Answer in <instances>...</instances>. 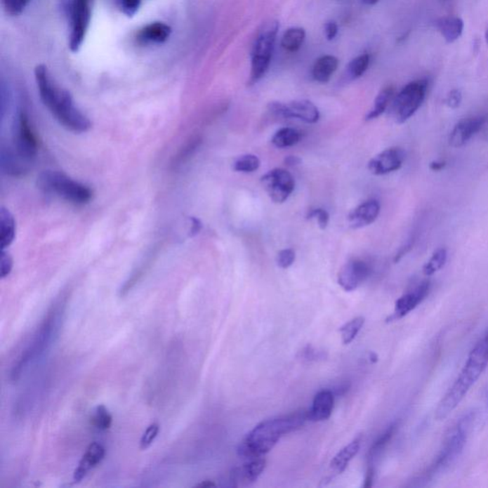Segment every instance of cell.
<instances>
[{
	"label": "cell",
	"instance_id": "7402d4cb",
	"mask_svg": "<svg viewBox=\"0 0 488 488\" xmlns=\"http://www.w3.org/2000/svg\"><path fill=\"white\" fill-rule=\"evenodd\" d=\"M361 438L355 439L353 442L343 447L333 458L331 463H330V474L328 479L332 480L335 476L343 473L345 470L352 459L358 454L360 447H361Z\"/></svg>",
	"mask_w": 488,
	"mask_h": 488
},
{
	"label": "cell",
	"instance_id": "f6af8a7d",
	"mask_svg": "<svg viewBox=\"0 0 488 488\" xmlns=\"http://www.w3.org/2000/svg\"><path fill=\"white\" fill-rule=\"evenodd\" d=\"M284 162L288 166H296V165L301 164V159L298 157L289 156L285 159Z\"/></svg>",
	"mask_w": 488,
	"mask_h": 488
},
{
	"label": "cell",
	"instance_id": "ee69618b",
	"mask_svg": "<svg viewBox=\"0 0 488 488\" xmlns=\"http://www.w3.org/2000/svg\"><path fill=\"white\" fill-rule=\"evenodd\" d=\"M303 357L306 360H315L321 358V355L318 354V352H317L316 350H313V349H312L310 346H308V348H306L305 350H303Z\"/></svg>",
	"mask_w": 488,
	"mask_h": 488
},
{
	"label": "cell",
	"instance_id": "52a82bcc",
	"mask_svg": "<svg viewBox=\"0 0 488 488\" xmlns=\"http://www.w3.org/2000/svg\"><path fill=\"white\" fill-rule=\"evenodd\" d=\"M94 0H66V10L70 23L69 48L77 53L84 44L92 20Z\"/></svg>",
	"mask_w": 488,
	"mask_h": 488
},
{
	"label": "cell",
	"instance_id": "d4e9b609",
	"mask_svg": "<svg viewBox=\"0 0 488 488\" xmlns=\"http://www.w3.org/2000/svg\"><path fill=\"white\" fill-rule=\"evenodd\" d=\"M15 237V220L14 216L7 208L0 209V242L1 249L9 247Z\"/></svg>",
	"mask_w": 488,
	"mask_h": 488
},
{
	"label": "cell",
	"instance_id": "bcb514c9",
	"mask_svg": "<svg viewBox=\"0 0 488 488\" xmlns=\"http://www.w3.org/2000/svg\"><path fill=\"white\" fill-rule=\"evenodd\" d=\"M193 220V223H192L191 233L192 235H196L199 233V231H201L202 223L201 221L197 220V218H193V220Z\"/></svg>",
	"mask_w": 488,
	"mask_h": 488
},
{
	"label": "cell",
	"instance_id": "277c9868",
	"mask_svg": "<svg viewBox=\"0 0 488 488\" xmlns=\"http://www.w3.org/2000/svg\"><path fill=\"white\" fill-rule=\"evenodd\" d=\"M37 180L39 187L45 193L55 194L72 204L84 205L93 199L91 188L58 171H44Z\"/></svg>",
	"mask_w": 488,
	"mask_h": 488
},
{
	"label": "cell",
	"instance_id": "7dc6e473",
	"mask_svg": "<svg viewBox=\"0 0 488 488\" xmlns=\"http://www.w3.org/2000/svg\"><path fill=\"white\" fill-rule=\"evenodd\" d=\"M445 166V162L434 161L430 164V169L433 171H440Z\"/></svg>",
	"mask_w": 488,
	"mask_h": 488
},
{
	"label": "cell",
	"instance_id": "f35d334b",
	"mask_svg": "<svg viewBox=\"0 0 488 488\" xmlns=\"http://www.w3.org/2000/svg\"><path fill=\"white\" fill-rule=\"evenodd\" d=\"M296 253L292 249H284L277 256V263L282 269L289 268L295 263Z\"/></svg>",
	"mask_w": 488,
	"mask_h": 488
},
{
	"label": "cell",
	"instance_id": "5bb4252c",
	"mask_svg": "<svg viewBox=\"0 0 488 488\" xmlns=\"http://www.w3.org/2000/svg\"><path fill=\"white\" fill-rule=\"evenodd\" d=\"M487 117L478 116L461 119L450 133L449 144L454 148L463 147L477 133H479L487 122Z\"/></svg>",
	"mask_w": 488,
	"mask_h": 488
},
{
	"label": "cell",
	"instance_id": "c3c4849f",
	"mask_svg": "<svg viewBox=\"0 0 488 488\" xmlns=\"http://www.w3.org/2000/svg\"><path fill=\"white\" fill-rule=\"evenodd\" d=\"M216 484L214 482H211V481H204L201 482V484H197L196 487H202V488H209V487H215Z\"/></svg>",
	"mask_w": 488,
	"mask_h": 488
},
{
	"label": "cell",
	"instance_id": "60d3db41",
	"mask_svg": "<svg viewBox=\"0 0 488 488\" xmlns=\"http://www.w3.org/2000/svg\"><path fill=\"white\" fill-rule=\"evenodd\" d=\"M13 265H14V263H13L12 257L9 253L5 251V249H2L1 257H0V277L1 279H5L9 276L12 272Z\"/></svg>",
	"mask_w": 488,
	"mask_h": 488
},
{
	"label": "cell",
	"instance_id": "ba28073f",
	"mask_svg": "<svg viewBox=\"0 0 488 488\" xmlns=\"http://www.w3.org/2000/svg\"><path fill=\"white\" fill-rule=\"evenodd\" d=\"M428 81L418 79L405 85L393 98L391 114L397 124H404L420 109L425 100Z\"/></svg>",
	"mask_w": 488,
	"mask_h": 488
},
{
	"label": "cell",
	"instance_id": "8d00e7d4",
	"mask_svg": "<svg viewBox=\"0 0 488 488\" xmlns=\"http://www.w3.org/2000/svg\"><path fill=\"white\" fill-rule=\"evenodd\" d=\"M159 426L157 425V423H152L151 426H149L148 428L146 429L145 432H144L143 437H141L140 439V445L141 449H147V448L150 447L152 444H153L154 439H156L157 435H159Z\"/></svg>",
	"mask_w": 488,
	"mask_h": 488
},
{
	"label": "cell",
	"instance_id": "f907efd6",
	"mask_svg": "<svg viewBox=\"0 0 488 488\" xmlns=\"http://www.w3.org/2000/svg\"><path fill=\"white\" fill-rule=\"evenodd\" d=\"M484 37H485V41H487V44L488 45V25L487 27V30H485Z\"/></svg>",
	"mask_w": 488,
	"mask_h": 488
},
{
	"label": "cell",
	"instance_id": "4fadbf2b",
	"mask_svg": "<svg viewBox=\"0 0 488 488\" xmlns=\"http://www.w3.org/2000/svg\"><path fill=\"white\" fill-rule=\"evenodd\" d=\"M370 275V268L362 260H351L341 269L338 282L345 291L351 292L364 284Z\"/></svg>",
	"mask_w": 488,
	"mask_h": 488
},
{
	"label": "cell",
	"instance_id": "d6a6232c",
	"mask_svg": "<svg viewBox=\"0 0 488 488\" xmlns=\"http://www.w3.org/2000/svg\"><path fill=\"white\" fill-rule=\"evenodd\" d=\"M396 428V423H393V425L389 426V428L386 429L385 433L381 435L380 438L373 444L371 448L369 449V458H368L369 459L370 463H372L375 458H377V456L380 455L381 452L385 449V447L388 445V442H390L392 437H393Z\"/></svg>",
	"mask_w": 488,
	"mask_h": 488
},
{
	"label": "cell",
	"instance_id": "e0dca14e",
	"mask_svg": "<svg viewBox=\"0 0 488 488\" xmlns=\"http://www.w3.org/2000/svg\"><path fill=\"white\" fill-rule=\"evenodd\" d=\"M381 212L380 202L376 199H369V201L360 204L358 207L355 208L348 216V223L350 227L354 229H360L370 225L377 220Z\"/></svg>",
	"mask_w": 488,
	"mask_h": 488
},
{
	"label": "cell",
	"instance_id": "ac0fdd59",
	"mask_svg": "<svg viewBox=\"0 0 488 488\" xmlns=\"http://www.w3.org/2000/svg\"><path fill=\"white\" fill-rule=\"evenodd\" d=\"M105 457V448L100 442H92L82 456L79 466L74 473V481L81 482L93 468L101 463Z\"/></svg>",
	"mask_w": 488,
	"mask_h": 488
},
{
	"label": "cell",
	"instance_id": "484cf974",
	"mask_svg": "<svg viewBox=\"0 0 488 488\" xmlns=\"http://www.w3.org/2000/svg\"><path fill=\"white\" fill-rule=\"evenodd\" d=\"M393 87L386 86L383 88V89L378 93L377 97H376L374 106H373L371 110L368 112L367 117H365V119H367V121H373V119H378V117L385 113L391 100H393Z\"/></svg>",
	"mask_w": 488,
	"mask_h": 488
},
{
	"label": "cell",
	"instance_id": "4316f807",
	"mask_svg": "<svg viewBox=\"0 0 488 488\" xmlns=\"http://www.w3.org/2000/svg\"><path fill=\"white\" fill-rule=\"evenodd\" d=\"M306 33L303 28H290L282 37L281 44L287 52L295 53L301 49L305 41Z\"/></svg>",
	"mask_w": 488,
	"mask_h": 488
},
{
	"label": "cell",
	"instance_id": "d6986e66",
	"mask_svg": "<svg viewBox=\"0 0 488 488\" xmlns=\"http://www.w3.org/2000/svg\"><path fill=\"white\" fill-rule=\"evenodd\" d=\"M172 34V28L168 24L157 21L143 26L137 33V41L143 45L162 44L166 42Z\"/></svg>",
	"mask_w": 488,
	"mask_h": 488
},
{
	"label": "cell",
	"instance_id": "e575fe53",
	"mask_svg": "<svg viewBox=\"0 0 488 488\" xmlns=\"http://www.w3.org/2000/svg\"><path fill=\"white\" fill-rule=\"evenodd\" d=\"M201 143L202 138L199 137L192 138L191 140H189L188 143L185 144V146L178 152V156L176 157L174 166H180V165L188 161L189 157L196 152L197 149L201 145Z\"/></svg>",
	"mask_w": 488,
	"mask_h": 488
},
{
	"label": "cell",
	"instance_id": "5b68a950",
	"mask_svg": "<svg viewBox=\"0 0 488 488\" xmlns=\"http://www.w3.org/2000/svg\"><path fill=\"white\" fill-rule=\"evenodd\" d=\"M279 29L278 21H270L258 33L252 51L249 85L257 84L268 72Z\"/></svg>",
	"mask_w": 488,
	"mask_h": 488
},
{
	"label": "cell",
	"instance_id": "30bf717a",
	"mask_svg": "<svg viewBox=\"0 0 488 488\" xmlns=\"http://www.w3.org/2000/svg\"><path fill=\"white\" fill-rule=\"evenodd\" d=\"M263 189L275 204H284L295 189V180L288 171L276 168L261 178Z\"/></svg>",
	"mask_w": 488,
	"mask_h": 488
},
{
	"label": "cell",
	"instance_id": "7c38bea8",
	"mask_svg": "<svg viewBox=\"0 0 488 488\" xmlns=\"http://www.w3.org/2000/svg\"><path fill=\"white\" fill-rule=\"evenodd\" d=\"M405 159V152L402 148L392 147L381 152L368 162V170L376 176L390 174L401 169Z\"/></svg>",
	"mask_w": 488,
	"mask_h": 488
},
{
	"label": "cell",
	"instance_id": "ffe728a7",
	"mask_svg": "<svg viewBox=\"0 0 488 488\" xmlns=\"http://www.w3.org/2000/svg\"><path fill=\"white\" fill-rule=\"evenodd\" d=\"M0 164L4 174L20 177L26 174L29 171V162L22 159L15 150L14 147L2 145L0 154Z\"/></svg>",
	"mask_w": 488,
	"mask_h": 488
},
{
	"label": "cell",
	"instance_id": "44dd1931",
	"mask_svg": "<svg viewBox=\"0 0 488 488\" xmlns=\"http://www.w3.org/2000/svg\"><path fill=\"white\" fill-rule=\"evenodd\" d=\"M334 393L329 390H322L315 396L313 404L308 410V421H322L327 420L332 414L334 408Z\"/></svg>",
	"mask_w": 488,
	"mask_h": 488
},
{
	"label": "cell",
	"instance_id": "cb8c5ba5",
	"mask_svg": "<svg viewBox=\"0 0 488 488\" xmlns=\"http://www.w3.org/2000/svg\"><path fill=\"white\" fill-rule=\"evenodd\" d=\"M437 29L440 33L444 37V41L447 44H453L460 39L463 34V20L458 17H445L440 18L436 23Z\"/></svg>",
	"mask_w": 488,
	"mask_h": 488
},
{
	"label": "cell",
	"instance_id": "8fae6325",
	"mask_svg": "<svg viewBox=\"0 0 488 488\" xmlns=\"http://www.w3.org/2000/svg\"><path fill=\"white\" fill-rule=\"evenodd\" d=\"M268 110L275 116L284 119H298L306 124H316L319 119L318 107L312 101L300 100L284 103L274 101L268 104Z\"/></svg>",
	"mask_w": 488,
	"mask_h": 488
},
{
	"label": "cell",
	"instance_id": "3957f363",
	"mask_svg": "<svg viewBox=\"0 0 488 488\" xmlns=\"http://www.w3.org/2000/svg\"><path fill=\"white\" fill-rule=\"evenodd\" d=\"M488 364V332L487 334L477 343L469 354L465 367L461 370L457 380L451 388L444 395L440 402L436 410V418L438 421L444 420L451 414L456 407L461 404L463 398L481 377Z\"/></svg>",
	"mask_w": 488,
	"mask_h": 488
},
{
	"label": "cell",
	"instance_id": "1f68e13d",
	"mask_svg": "<svg viewBox=\"0 0 488 488\" xmlns=\"http://www.w3.org/2000/svg\"><path fill=\"white\" fill-rule=\"evenodd\" d=\"M260 159L255 154H246L237 157L233 164V169L236 172L252 173L260 168Z\"/></svg>",
	"mask_w": 488,
	"mask_h": 488
},
{
	"label": "cell",
	"instance_id": "7a4b0ae2",
	"mask_svg": "<svg viewBox=\"0 0 488 488\" xmlns=\"http://www.w3.org/2000/svg\"><path fill=\"white\" fill-rule=\"evenodd\" d=\"M308 421L305 410L263 421L253 428L237 447V454L244 459L261 458L268 454L284 435L298 430Z\"/></svg>",
	"mask_w": 488,
	"mask_h": 488
},
{
	"label": "cell",
	"instance_id": "2e32d148",
	"mask_svg": "<svg viewBox=\"0 0 488 488\" xmlns=\"http://www.w3.org/2000/svg\"><path fill=\"white\" fill-rule=\"evenodd\" d=\"M266 460L263 458L252 459L241 466L232 469L230 482L234 487H249L257 482L265 471Z\"/></svg>",
	"mask_w": 488,
	"mask_h": 488
},
{
	"label": "cell",
	"instance_id": "4dcf8cb0",
	"mask_svg": "<svg viewBox=\"0 0 488 488\" xmlns=\"http://www.w3.org/2000/svg\"><path fill=\"white\" fill-rule=\"evenodd\" d=\"M364 324V318L358 317L341 327V340L345 345H349L355 340Z\"/></svg>",
	"mask_w": 488,
	"mask_h": 488
},
{
	"label": "cell",
	"instance_id": "b9f144b4",
	"mask_svg": "<svg viewBox=\"0 0 488 488\" xmlns=\"http://www.w3.org/2000/svg\"><path fill=\"white\" fill-rule=\"evenodd\" d=\"M463 95L460 90L454 89L448 93L447 98H445V104L448 107L451 109L458 108L461 105Z\"/></svg>",
	"mask_w": 488,
	"mask_h": 488
},
{
	"label": "cell",
	"instance_id": "83f0119b",
	"mask_svg": "<svg viewBox=\"0 0 488 488\" xmlns=\"http://www.w3.org/2000/svg\"><path fill=\"white\" fill-rule=\"evenodd\" d=\"M301 140L300 133L293 128L279 129L272 138V143L278 148H287L296 145Z\"/></svg>",
	"mask_w": 488,
	"mask_h": 488
},
{
	"label": "cell",
	"instance_id": "8992f818",
	"mask_svg": "<svg viewBox=\"0 0 488 488\" xmlns=\"http://www.w3.org/2000/svg\"><path fill=\"white\" fill-rule=\"evenodd\" d=\"M473 421L474 416L472 413L459 421L457 425L452 429L451 433L448 435L444 447L433 465L429 468L426 476L432 477L439 472L445 470L457 460L465 447Z\"/></svg>",
	"mask_w": 488,
	"mask_h": 488
},
{
	"label": "cell",
	"instance_id": "74e56055",
	"mask_svg": "<svg viewBox=\"0 0 488 488\" xmlns=\"http://www.w3.org/2000/svg\"><path fill=\"white\" fill-rule=\"evenodd\" d=\"M121 12L128 18H133L140 10L141 0H119Z\"/></svg>",
	"mask_w": 488,
	"mask_h": 488
},
{
	"label": "cell",
	"instance_id": "7bdbcfd3",
	"mask_svg": "<svg viewBox=\"0 0 488 488\" xmlns=\"http://www.w3.org/2000/svg\"><path fill=\"white\" fill-rule=\"evenodd\" d=\"M338 32V24L335 22V21H329V22L325 24L324 33L325 37H327L328 41H333V39H334L335 37H337Z\"/></svg>",
	"mask_w": 488,
	"mask_h": 488
},
{
	"label": "cell",
	"instance_id": "6da1fadb",
	"mask_svg": "<svg viewBox=\"0 0 488 488\" xmlns=\"http://www.w3.org/2000/svg\"><path fill=\"white\" fill-rule=\"evenodd\" d=\"M34 79L42 103L64 128L77 134L91 129L89 117L77 108L70 93L55 82L46 65L37 66Z\"/></svg>",
	"mask_w": 488,
	"mask_h": 488
},
{
	"label": "cell",
	"instance_id": "f546056e",
	"mask_svg": "<svg viewBox=\"0 0 488 488\" xmlns=\"http://www.w3.org/2000/svg\"><path fill=\"white\" fill-rule=\"evenodd\" d=\"M447 260V251L445 248H439L433 253L428 263L423 265V274L426 276H432L444 268Z\"/></svg>",
	"mask_w": 488,
	"mask_h": 488
},
{
	"label": "cell",
	"instance_id": "f1b7e54d",
	"mask_svg": "<svg viewBox=\"0 0 488 488\" xmlns=\"http://www.w3.org/2000/svg\"><path fill=\"white\" fill-rule=\"evenodd\" d=\"M112 423H113V417L107 408L103 404L98 405L91 417V425L98 430L105 431L111 428Z\"/></svg>",
	"mask_w": 488,
	"mask_h": 488
},
{
	"label": "cell",
	"instance_id": "9a60e30c",
	"mask_svg": "<svg viewBox=\"0 0 488 488\" xmlns=\"http://www.w3.org/2000/svg\"><path fill=\"white\" fill-rule=\"evenodd\" d=\"M429 289H430L429 282H423L411 291L402 296L396 301L393 314L389 317L388 322L397 321V319L404 318L408 313L414 310L428 295Z\"/></svg>",
	"mask_w": 488,
	"mask_h": 488
},
{
	"label": "cell",
	"instance_id": "ab89813d",
	"mask_svg": "<svg viewBox=\"0 0 488 488\" xmlns=\"http://www.w3.org/2000/svg\"><path fill=\"white\" fill-rule=\"evenodd\" d=\"M308 220H312V218H316L318 221L319 228L324 230L327 227L328 223H329V214H328L327 211L322 209V208H317V209L311 210L308 213Z\"/></svg>",
	"mask_w": 488,
	"mask_h": 488
},
{
	"label": "cell",
	"instance_id": "603a6c76",
	"mask_svg": "<svg viewBox=\"0 0 488 488\" xmlns=\"http://www.w3.org/2000/svg\"><path fill=\"white\" fill-rule=\"evenodd\" d=\"M338 67V60L334 55H324L316 60L312 68V77L319 84H327Z\"/></svg>",
	"mask_w": 488,
	"mask_h": 488
},
{
	"label": "cell",
	"instance_id": "9c48e42d",
	"mask_svg": "<svg viewBox=\"0 0 488 488\" xmlns=\"http://www.w3.org/2000/svg\"><path fill=\"white\" fill-rule=\"evenodd\" d=\"M13 143L17 153L31 164L37 156V141L32 130L28 114L23 109L18 111L13 124Z\"/></svg>",
	"mask_w": 488,
	"mask_h": 488
},
{
	"label": "cell",
	"instance_id": "681fc988",
	"mask_svg": "<svg viewBox=\"0 0 488 488\" xmlns=\"http://www.w3.org/2000/svg\"><path fill=\"white\" fill-rule=\"evenodd\" d=\"M362 1L367 5H375L376 4H378L380 0H362Z\"/></svg>",
	"mask_w": 488,
	"mask_h": 488
},
{
	"label": "cell",
	"instance_id": "d590c367",
	"mask_svg": "<svg viewBox=\"0 0 488 488\" xmlns=\"http://www.w3.org/2000/svg\"><path fill=\"white\" fill-rule=\"evenodd\" d=\"M30 2L31 0H2V6L6 14L18 17L22 14Z\"/></svg>",
	"mask_w": 488,
	"mask_h": 488
},
{
	"label": "cell",
	"instance_id": "836d02e7",
	"mask_svg": "<svg viewBox=\"0 0 488 488\" xmlns=\"http://www.w3.org/2000/svg\"><path fill=\"white\" fill-rule=\"evenodd\" d=\"M370 63L369 55H359L350 61L348 65V73L353 79H359L367 72Z\"/></svg>",
	"mask_w": 488,
	"mask_h": 488
}]
</instances>
